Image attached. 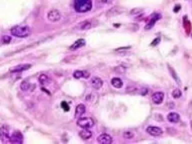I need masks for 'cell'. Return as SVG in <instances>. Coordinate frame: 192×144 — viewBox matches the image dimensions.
Here are the masks:
<instances>
[{
  "mask_svg": "<svg viewBox=\"0 0 192 144\" xmlns=\"http://www.w3.org/2000/svg\"><path fill=\"white\" fill-rule=\"evenodd\" d=\"M73 6H74V9L76 12L84 13V12L91 10L92 1L91 0H74Z\"/></svg>",
  "mask_w": 192,
  "mask_h": 144,
  "instance_id": "1",
  "label": "cell"
},
{
  "mask_svg": "<svg viewBox=\"0 0 192 144\" xmlns=\"http://www.w3.org/2000/svg\"><path fill=\"white\" fill-rule=\"evenodd\" d=\"M79 136L82 139H84V140H87V139L91 138L92 133L88 129H83V130H81L80 132H79Z\"/></svg>",
  "mask_w": 192,
  "mask_h": 144,
  "instance_id": "17",
  "label": "cell"
},
{
  "mask_svg": "<svg viewBox=\"0 0 192 144\" xmlns=\"http://www.w3.org/2000/svg\"><path fill=\"white\" fill-rule=\"evenodd\" d=\"M158 42H160V38H156L155 41H154V42H152V43H151V45L154 46V45H156L157 43H158Z\"/></svg>",
  "mask_w": 192,
  "mask_h": 144,
  "instance_id": "29",
  "label": "cell"
},
{
  "mask_svg": "<svg viewBox=\"0 0 192 144\" xmlns=\"http://www.w3.org/2000/svg\"><path fill=\"white\" fill-rule=\"evenodd\" d=\"M85 106L83 104H79L76 106V109H75V117L76 118H80L81 116L83 115V114L85 113Z\"/></svg>",
  "mask_w": 192,
  "mask_h": 144,
  "instance_id": "15",
  "label": "cell"
},
{
  "mask_svg": "<svg viewBox=\"0 0 192 144\" xmlns=\"http://www.w3.org/2000/svg\"><path fill=\"white\" fill-rule=\"evenodd\" d=\"M97 141L100 144H110L112 143V137L107 133H102L98 136Z\"/></svg>",
  "mask_w": 192,
  "mask_h": 144,
  "instance_id": "7",
  "label": "cell"
},
{
  "mask_svg": "<svg viewBox=\"0 0 192 144\" xmlns=\"http://www.w3.org/2000/svg\"><path fill=\"white\" fill-rule=\"evenodd\" d=\"M111 84H112V86L115 87V88H121L122 85H123V82H122V80L120 78L115 77V78H112Z\"/></svg>",
  "mask_w": 192,
  "mask_h": 144,
  "instance_id": "18",
  "label": "cell"
},
{
  "mask_svg": "<svg viewBox=\"0 0 192 144\" xmlns=\"http://www.w3.org/2000/svg\"><path fill=\"white\" fill-rule=\"evenodd\" d=\"M123 11L124 10H123L122 8H120V7H113V8H111V9H109L107 11L106 15H107L108 17H113V16H117L120 13H122Z\"/></svg>",
  "mask_w": 192,
  "mask_h": 144,
  "instance_id": "13",
  "label": "cell"
},
{
  "mask_svg": "<svg viewBox=\"0 0 192 144\" xmlns=\"http://www.w3.org/2000/svg\"><path fill=\"white\" fill-rule=\"evenodd\" d=\"M91 85L93 88H95V89H100L102 85H103V81H102L101 78L94 76V77L91 78Z\"/></svg>",
  "mask_w": 192,
  "mask_h": 144,
  "instance_id": "12",
  "label": "cell"
},
{
  "mask_svg": "<svg viewBox=\"0 0 192 144\" xmlns=\"http://www.w3.org/2000/svg\"><path fill=\"white\" fill-rule=\"evenodd\" d=\"M47 18H48L50 21H52V22H55V21H58L59 19L61 18V14H60V12H59L58 10H56V9H52V10H50V11L48 12Z\"/></svg>",
  "mask_w": 192,
  "mask_h": 144,
  "instance_id": "6",
  "label": "cell"
},
{
  "mask_svg": "<svg viewBox=\"0 0 192 144\" xmlns=\"http://www.w3.org/2000/svg\"><path fill=\"white\" fill-rule=\"evenodd\" d=\"M61 107H62V109H64V111H68V110H69V106H68V104L66 103V102H61Z\"/></svg>",
  "mask_w": 192,
  "mask_h": 144,
  "instance_id": "27",
  "label": "cell"
},
{
  "mask_svg": "<svg viewBox=\"0 0 192 144\" xmlns=\"http://www.w3.org/2000/svg\"><path fill=\"white\" fill-rule=\"evenodd\" d=\"M2 40H3V43H10L11 42V37L8 36V35H5L2 37Z\"/></svg>",
  "mask_w": 192,
  "mask_h": 144,
  "instance_id": "26",
  "label": "cell"
},
{
  "mask_svg": "<svg viewBox=\"0 0 192 144\" xmlns=\"http://www.w3.org/2000/svg\"><path fill=\"white\" fill-rule=\"evenodd\" d=\"M77 125L83 129H88V128H91V127L94 125V120H93L92 118H88V117L79 118L77 120Z\"/></svg>",
  "mask_w": 192,
  "mask_h": 144,
  "instance_id": "3",
  "label": "cell"
},
{
  "mask_svg": "<svg viewBox=\"0 0 192 144\" xmlns=\"http://www.w3.org/2000/svg\"><path fill=\"white\" fill-rule=\"evenodd\" d=\"M31 67V64H20V65H17L15 67H12L10 69V72L11 73H17V72H21V71H24V70H27Z\"/></svg>",
  "mask_w": 192,
  "mask_h": 144,
  "instance_id": "9",
  "label": "cell"
},
{
  "mask_svg": "<svg viewBox=\"0 0 192 144\" xmlns=\"http://www.w3.org/2000/svg\"><path fill=\"white\" fill-rule=\"evenodd\" d=\"M179 10H180V5H177L174 7V12H178Z\"/></svg>",
  "mask_w": 192,
  "mask_h": 144,
  "instance_id": "31",
  "label": "cell"
},
{
  "mask_svg": "<svg viewBox=\"0 0 192 144\" xmlns=\"http://www.w3.org/2000/svg\"><path fill=\"white\" fill-rule=\"evenodd\" d=\"M30 87H31L30 83H29L28 81H26V80H24V81L21 83V85H20V88H21V90L22 91H27Z\"/></svg>",
  "mask_w": 192,
  "mask_h": 144,
  "instance_id": "20",
  "label": "cell"
},
{
  "mask_svg": "<svg viewBox=\"0 0 192 144\" xmlns=\"http://www.w3.org/2000/svg\"><path fill=\"white\" fill-rule=\"evenodd\" d=\"M164 99V93L163 92H155L152 95V101L155 104H160Z\"/></svg>",
  "mask_w": 192,
  "mask_h": 144,
  "instance_id": "11",
  "label": "cell"
},
{
  "mask_svg": "<svg viewBox=\"0 0 192 144\" xmlns=\"http://www.w3.org/2000/svg\"><path fill=\"white\" fill-rule=\"evenodd\" d=\"M84 45H85V40L84 39H78V40H76L74 43L70 46L69 49L70 50H76V49H78V48L83 47Z\"/></svg>",
  "mask_w": 192,
  "mask_h": 144,
  "instance_id": "16",
  "label": "cell"
},
{
  "mask_svg": "<svg viewBox=\"0 0 192 144\" xmlns=\"http://www.w3.org/2000/svg\"><path fill=\"white\" fill-rule=\"evenodd\" d=\"M172 96L174 97V98H179V97L181 96V91L179 89H175L172 92Z\"/></svg>",
  "mask_w": 192,
  "mask_h": 144,
  "instance_id": "24",
  "label": "cell"
},
{
  "mask_svg": "<svg viewBox=\"0 0 192 144\" xmlns=\"http://www.w3.org/2000/svg\"><path fill=\"white\" fill-rule=\"evenodd\" d=\"M146 131L148 134L152 135V136L154 137H158V136H161L162 133H163V131L158 126H148L146 128Z\"/></svg>",
  "mask_w": 192,
  "mask_h": 144,
  "instance_id": "4",
  "label": "cell"
},
{
  "mask_svg": "<svg viewBox=\"0 0 192 144\" xmlns=\"http://www.w3.org/2000/svg\"><path fill=\"white\" fill-rule=\"evenodd\" d=\"M168 68L170 69V71H171V74L173 75V77H174V79H175V81H177L178 84H180V80H179V78L177 77V75H175V72H174V70L170 66H168Z\"/></svg>",
  "mask_w": 192,
  "mask_h": 144,
  "instance_id": "25",
  "label": "cell"
},
{
  "mask_svg": "<svg viewBox=\"0 0 192 144\" xmlns=\"http://www.w3.org/2000/svg\"><path fill=\"white\" fill-rule=\"evenodd\" d=\"M101 1L103 3H105V4H109V3H111L113 0H101Z\"/></svg>",
  "mask_w": 192,
  "mask_h": 144,
  "instance_id": "30",
  "label": "cell"
},
{
  "mask_svg": "<svg viewBox=\"0 0 192 144\" xmlns=\"http://www.w3.org/2000/svg\"><path fill=\"white\" fill-rule=\"evenodd\" d=\"M10 32L15 37L23 38V37H27L30 34V28L28 26H25V25H17V26L11 28Z\"/></svg>",
  "mask_w": 192,
  "mask_h": 144,
  "instance_id": "2",
  "label": "cell"
},
{
  "mask_svg": "<svg viewBox=\"0 0 192 144\" xmlns=\"http://www.w3.org/2000/svg\"><path fill=\"white\" fill-rule=\"evenodd\" d=\"M160 18H161V15L158 14V13H154L153 15H151V19L147 23L146 26H145V29H150V28H152L153 26H154V24H155L156 21L159 20Z\"/></svg>",
  "mask_w": 192,
  "mask_h": 144,
  "instance_id": "10",
  "label": "cell"
},
{
  "mask_svg": "<svg viewBox=\"0 0 192 144\" xmlns=\"http://www.w3.org/2000/svg\"><path fill=\"white\" fill-rule=\"evenodd\" d=\"M123 137L125 139H132L134 137V133L131 132V131H126V132L123 133Z\"/></svg>",
  "mask_w": 192,
  "mask_h": 144,
  "instance_id": "22",
  "label": "cell"
},
{
  "mask_svg": "<svg viewBox=\"0 0 192 144\" xmlns=\"http://www.w3.org/2000/svg\"><path fill=\"white\" fill-rule=\"evenodd\" d=\"M167 120L171 122V123H177L180 120V116H179V114L175 112H171L167 115Z\"/></svg>",
  "mask_w": 192,
  "mask_h": 144,
  "instance_id": "14",
  "label": "cell"
},
{
  "mask_svg": "<svg viewBox=\"0 0 192 144\" xmlns=\"http://www.w3.org/2000/svg\"><path fill=\"white\" fill-rule=\"evenodd\" d=\"M73 76H74V78H81L84 76V72L80 70H76L73 73Z\"/></svg>",
  "mask_w": 192,
  "mask_h": 144,
  "instance_id": "23",
  "label": "cell"
},
{
  "mask_svg": "<svg viewBox=\"0 0 192 144\" xmlns=\"http://www.w3.org/2000/svg\"><path fill=\"white\" fill-rule=\"evenodd\" d=\"M48 81H49V78L45 74H42L39 76V82H40V84H42V85H44V84L47 83Z\"/></svg>",
  "mask_w": 192,
  "mask_h": 144,
  "instance_id": "21",
  "label": "cell"
},
{
  "mask_svg": "<svg viewBox=\"0 0 192 144\" xmlns=\"http://www.w3.org/2000/svg\"><path fill=\"white\" fill-rule=\"evenodd\" d=\"M92 24H91V21H83V22H81L80 25H79V28L81 29V30H87V29L91 28Z\"/></svg>",
  "mask_w": 192,
  "mask_h": 144,
  "instance_id": "19",
  "label": "cell"
},
{
  "mask_svg": "<svg viewBox=\"0 0 192 144\" xmlns=\"http://www.w3.org/2000/svg\"><path fill=\"white\" fill-rule=\"evenodd\" d=\"M9 129H8L7 126H1L0 127V139L2 141H7L9 140Z\"/></svg>",
  "mask_w": 192,
  "mask_h": 144,
  "instance_id": "8",
  "label": "cell"
},
{
  "mask_svg": "<svg viewBox=\"0 0 192 144\" xmlns=\"http://www.w3.org/2000/svg\"><path fill=\"white\" fill-rule=\"evenodd\" d=\"M142 12V9H133V10H131L130 13L131 14H138V13H141Z\"/></svg>",
  "mask_w": 192,
  "mask_h": 144,
  "instance_id": "28",
  "label": "cell"
},
{
  "mask_svg": "<svg viewBox=\"0 0 192 144\" xmlns=\"http://www.w3.org/2000/svg\"><path fill=\"white\" fill-rule=\"evenodd\" d=\"M9 141L11 143H16V144H20L23 142V136L21 132L19 131H14L13 134L11 135L10 138H9Z\"/></svg>",
  "mask_w": 192,
  "mask_h": 144,
  "instance_id": "5",
  "label": "cell"
},
{
  "mask_svg": "<svg viewBox=\"0 0 192 144\" xmlns=\"http://www.w3.org/2000/svg\"><path fill=\"white\" fill-rule=\"evenodd\" d=\"M190 125H191V128H192V121H191V124Z\"/></svg>",
  "mask_w": 192,
  "mask_h": 144,
  "instance_id": "32",
  "label": "cell"
},
{
  "mask_svg": "<svg viewBox=\"0 0 192 144\" xmlns=\"http://www.w3.org/2000/svg\"><path fill=\"white\" fill-rule=\"evenodd\" d=\"M191 36H192V34H191Z\"/></svg>",
  "mask_w": 192,
  "mask_h": 144,
  "instance_id": "33",
  "label": "cell"
}]
</instances>
